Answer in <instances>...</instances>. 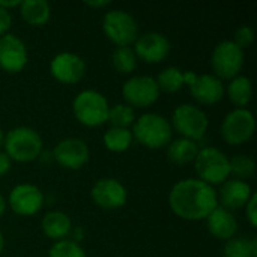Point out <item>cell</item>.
I'll list each match as a JSON object with an SVG mask.
<instances>
[{"label":"cell","mask_w":257,"mask_h":257,"mask_svg":"<svg viewBox=\"0 0 257 257\" xmlns=\"http://www.w3.org/2000/svg\"><path fill=\"white\" fill-rule=\"evenodd\" d=\"M169 206L182 220L202 221L218 206V196L214 187L190 178L173 185L169 194Z\"/></svg>","instance_id":"1"},{"label":"cell","mask_w":257,"mask_h":257,"mask_svg":"<svg viewBox=\"0 0 257 257\" xmlns=\"http://www.w3.org/2000/svg\"><path fill=\"white\" fill-rule=\"evenodd\" d=\"M170 122L157 113H145L133 123V139L149 149H161L172 142Z\"/></svg>","instance_id":"2"},{"label":"cell","mask_w":257,"mask_h":257,"mask_svg":"<svg viewBox=\"0 0 257 257\" xmlns=\"http://www.w3.org/2000/svg\"><path fill=\"white\" fill-rule=\"evenodd\" d=\"M5 154L17 163H29L36 160L42 152L41 136L29 126H17L3 139Z\"/></svg>","instance_id":"3"},{"label":"cell","mask_w":257,"mask_h":257,"mask_svg":"<svg viewBox=\"0 0 257 257\" xmlns=\"http://www.w3.org/2000/svg\"><path fill=\"white\" fill-rule=\"evenodd\" d=\"M194 170L200 181L208 185H223L229 176V158L217 148H203L199 149L197 157L194 158Z\"/></svg>","instance_id":"4"},{"label":"cell","mask_w":257,"mask_h":257,"mask_svg":"<svg viewBox=\"0 0 257 257\" xmlns=\"http://www.w3.org/2000/svg\"><path fill=\"white\" fill-rule=\"evenodd\" d=\"M72 111L81 125L95 128L108 120L110 105L102 93L96 90H83L75 96Z\"/></svg>","instance_id":"5"},{"label":"cell","mask_w":257,"mask_h":257,"mask_svg":"<svg viewBox=\"0 0 257 257\" xmlns=\"http://www.w3.org/2000/svg\"><path fill=\"white\" fill-rule=\"evenodd\" d=\"M175 131L188 140H200L209 126V119L205 111L193 104H181L172 114V123Z\"/></svg>","instance_id":"6"},{"label":"cell","mask_w":257,"mask_h":257,"mask_svg":"<svg viewBox=\"0 0 257 257\" xmlns=\"http://www.w3.org/2000/svg\"><path fill=\"white\" fill-rule=\"evenodd\" d=\"M102 30L105 36L117 47H130L139 36L136 18L122 9H111L104 15Z\"/></svg>","instance_id":"7"},{"label":"cell","mask_w":257,"mask_h":257,"mask_svg":"<svg viewBox=\"0 0 257 257\" xmlns=\"http://www.w3.org/2000/svg\"><path fill=\"white\" fill-rule=\"evenodd\" d=\"M245 62L244 50L239 48L233 41L220 42L211 56V65L217 78L233 80L242 71Z\"/></svg>","instance_id":"8"},{"label":"cell","mask_w":257,"mask_h":257,"mask_svg":"<svg viewBox=\"0 0 257 257\" xmlns=\"http://www.w3.org/2000/svg\"><path fill=\"white\" fill-rule=\"evenodd\" d=\"M256 130V120L250 110L236 108L230 111L221 123V136L226 143L239 146L247 143Z\"/></svg>","instance_id":"9"},{"label":"cell","mask_w":257,"mask_h":257,"mask_svg":"<svg viewBox=\"0 0 257 257\" xmlns=\"http://www.w3.org/2000/svg\"><path fill=\"white\" fill-rule=\"evenodd\" d=\"M185 84L190 87L191 96L203 105H214L224 96V86L220 78L209 74L197 75L193 71L184 72Z\"/></svg>","instance_id":"10"},{"label":"cell","mask_w":257,"mask_h":257,"mask_svg":"<svg viewBox=\"0 0 257 257\" xmlns=\"http://www.w3.org/2000/svg\"><path fill=\"white\" fill-rule=\"evenodd\" d=\"M122 96L130 107L145 108L157 102L160 98V89L155 78L148 75H136L126 80L122 86Z\"/></svg>","instance_id":"11"},{"label":"cell","mask_w":257,"mask_h":257,"mask_svg":"<svg viewBox=\"0 0 257 257\" xmlns=\"http://www.w3.org/2000/svg\"><path fill=\"white\" fill-rule=\"evenodd\" d=\"M50 72L54 80L63 84H75L86 75V62L74 53H59L50 63Z\"/></svg>","instance_id":"12"},{"label":"cell","mask_w":257,"mask_h":257,"mask_svg":"<svg viewBox=\"0 0 257 257\" xmlns=\"http://www.w3.org/2000/svg\"><path fill=\"white\" fill-rule=\"evenodd\" d=\"M11 209L21 217H32L44 206L42 191L32 184H20L12 188L8 200Z\"/></svg>","instance_id":"13"},{"label":"cell","mask_w":257,"mask_h":257,"mask_svg":"<svg viewBox=\"0 0 257 257\" xmlns=\"http://www.w3.org/2000/svg\"><path fill=\"white\" fill-rule=\"evenodd\" d=\"M29 60L26 44L15 35L6 33L0 38V68L8 74L21 72Z\"/></svg>","instance_id":"14"},{"label":"cell","mask_w":257,"mask_h":257,"mask_svg":"<svg viewBox=\"0 0 257 257\" xmlns=\"http://www.w3.org/2000/svg\"><path fill=\"white\" fill-rule=\"evenodd\" d=\"M53 155L60 167L68 170H78L87 164L90 151L86 142H83L81 139L71 137V139L60 140L56 145Z\"/></svg>","instance_id":"15"},{"label":"cell","mask_w":257,"mask_h":257,"mask_svg":"<svg viewBox=\"0 0 257 257\" xmlns=\"http://www.w3.org/2000/svg\"><path fill=\"white\" fill-rule=\"evenodd\" d=\"M92 199L93 202L107 211L119 209L126 203L128 193L126 188L113 178H102L96 181V184L92 188Z\"/></svg>","instance_id":"16"},{"label":"cell","mask_w":257,"mask_h":257,"mask_svg":"<svg viewBox=\"0 0 257 257\" xmlns=\"http://www.w3.org/2000/svg\"><path fill=\"white\" fill-rule=\"evenodd\" d=\"M134 53L139 59L148 63H158L169 56L170 42L158 32H148L136 39Z\"/></svg>","instance_id":"17"},{"label":"cell","mask_w":257,"mask_h":257,"mask_svg":"<svg viewBox=\"0 0 257 257\" xmlns=\"http://www.w3.org/2000/svg\"><path fill=\"white\" fill-rule=\"evenodd\" d=\"M253 191L251 187L245 181L239 179H227L221 185L220 191V200L224 209L227 211H235L245 208L247 202L250 200Z\"/></svg>","instance_id":"18"},{"label":"cell","mask_w":257,"mask_h":257,"mask_svg":"<svg viewBox=\"0 0 257 257\" xmlns=\"http://www.w3.org/2000/svg\"><path fill=\"white\" fill-rule=\"evenodd\" d=\"M206 227L214 238L229 241L238 232V220L230 211L217 206L206 218Z\"/></svg>","instance_id":"19"},{"label":"cell","mask_w":257,"mask_h":257,"mask_svg":"<svg viewBox=\"0 0 257 257\" xmlns=\"http://www.w3.org/2000/svg\"><path fill=\"white\" fill-rule=\"evenodd\" d=\"M41 227L45 236H48L50 239L63 241L71 233L72 223H71V218L65 212L53 211V212L45 214V217L42 218Z\"/></svg>","instance_id":"20"},{"label":"cell","mask_w":257,"mask_h":257,"mask_svg":"<svg viewBox=\"0 0 257 257\" xmlns=\"http://www.w3.org/2000/svg\"><path fill=\"white\" fill-rule=\"evenodd\" d=\"M20 12L23 20L33 27L47 24L51 17V8L45 0H24L20 3Z\"/></svg>","instance_id":"21"},{"label":"cell","mask_w":257,"mask_h":257,"mask_svg":"<svg viewBox=\"0 0 257 257\" xmlns=\"http://www.w3.org/2000/svg\"><path fill=\"white\" fill-rule=\"evenodd\" d=\"M199 154V146L196 142L188 139H178L169 143L167 148V157L173 164L182 166L194 161V158Z\"/></svg>","instance_id":"22"},{"label":"cell","mask_w":257,"mask_h":257,"mask_svg":"<svg viewBox=\"0 0 257 257\" xmlns=\"http://www.w3.org/2000/svg\"><path fill=\"white\" fill-rule=\"evenodd\" d=\"M227 96L232 104H235L239 108H244L253 96V86L250 78L244 75L235 77L227 86Z\"/></svg>","instance_id":"23"},{"label":"cell","mask_w":257,"mask_h":257,"mask_svg":"<svg viewBox=\"0 0 257 257\" xmlns=\"http://www.w3.org/2000/svg\"><path fill=\"white\" fill-rule=\"evenodd\" d=\"M224 257H257V239L248 236L229 239L224 245Z\"/></svg>","instance_id":"24"},{"label":"cell","mask_w":257,"mask_h":257,"mask_svg":"<svg viewBox=\"0 0 257 257\" xmlns=\"http://www.w3.org/2000/svg\"><path fill=\"white\" fill-rule=\"evenodd\" d=\"M155 83H157L160 92L163 90L166 93H175V92L181 90L182 86L185 84L184 71H181L179 68H175V66H169L158 74V77L155 78Z\"/></svg>","instance_id":"25"},{"label":"cell","mask_w":257,"mask_h":257,"mask_svg":"<svg viewBox=\"0 0 257 257\" xmlns=\"http://www.w3.org/2000/svg\"><path fill=\"white\" fill-rule=\"evenodd\" d=\"M104 145L110 152H125L130 149L133 143V134L126 128H114L111 126L110 130L105 131L104 134Z\"/></svg>","instance_id":"26"},{"label":"cell","mask_w":257,"mask_h":257,"mask_svg":"<svg viewBox=\"0 0 257 257\" xmlns=\"http://www.w3.org/2000/svg\"><path fill=\"white\" fill-rule=\"evenodd\" d=\"M111 65L119 74H131L137 68V56L131 47H116L111 54Z\"/></svg>","instance_id":"27"},{"label":"cell","mask_w":257,"mask_h":257,"mask_svg":"<svg viewBox=\"0 0 257 257\" xmlns=\"http://www.w3.org/2000/svg\"><path fill=\"white\" fill-rule=\"evenodd\" d=\"M107 122H110L111 126H114V128H126L128 130V126H131L136 122V111L128 104H116V105L110 107Z\"/></svg>","instance_id":"28"},{"label":"cell","mask_w":257,"mask_h":257,"mask_svg":"<svg viewBox=\"0 0 257 257\" xmlns=\"http://www.w3.org/2000/svg\"><path fill=\"white\" fill-rule=\"evenodd\" d=\"M229 169H230V175H233L236 179L242 181V179H248L254 175L256 164L247 155H235L233 158L229 160Z\"/></svg>","instance_id":"29"},{"label":"cell","mask_w":257,"mask_h":257,"mask_svg":"<svg viewBox=\"0 0 257 257\" xmlns=\"http://www.w3.org/2000/svg\"><path fill=\"white\" fill-rule=\"evenodd\" d=\"M48 257H87L86 251L74 241H57L48 251Z\"/></svg>","instance_id":"30"},{"label":"cell","mask_w":257,"mask_h":257,"mask_svg":"<svg viewBox=\"0 0 257 257\" xmlns=\"http://www.w3.org/2000/svg\"><path fill=\"white\" fill-rule=\"evenodd\" d=\"M254 39V33L251 30V27L248 26H242L239 27L236 32H235V36H233V42L239 47V48H247Z\"/></svg>","instance_id":"31"},{"label":"cell","mask_w":257,"mask_h":257,"mask_svg":"<svg viewBox=\"0 0 257 257\" xmlns=\"http://www.w3.org/2000/svg\"><path fill=\"white\" fill-rule=\"evenodd\" d=\"M245 215H247V220L250 223L251 227H256L257 226V194L253 193L250 200L247 202L245 205Z\"/></svg>","instance_id":"32"},{"label":"cell","mask_w":257,"mask_h":257,"mask_svg":"<svg viewBox=\"0 0 257 257\" xmlns=\"http://www.w3.org/2000/svg\"><path fill=\"white\" fill-rule=\"evenodd\" d=\"M11 24H12L11 14L6 9L0 8V38L8 33V30L11 29Z\"/></svg>","instance_id":"33"},{"label":"cell","mask_w":257,"mask_h":257,"mask_svg":"<svg viewBox=\"0 0 257 257\" xmlns=\"http://www.w3.org/2000/svg\"><path fill=\"white\" fill-rule=\"evenodd\" d=\"M11 164L12 161L9 160V157L5 152H0V178L5 176L11 170Z\"/></svg>","instance_id":"34"},{"label":"cell","mask_w":257,"mask_h":257,"mask_svg":"<svg viewBox=\"0 0 257 257\" xmlns=\"http://www.w3.org/2000/svg\"><path fill=\"white\" fill-rule=\"evenodd\" d=\"M84 5L89 8H105L110 5V2H107V0H104V2H86Z\"/></svg>","instance_id":"35"},{"label":"cell","mask_w":257,"mask_h":257,"mask_svg":"<svg viewBox=\"0 0 257 257\" xmlns=\"http://www.w3.org/2000/svg\"><path fill=\"white\" fill-rule=\"evenodd\" d=\"M20 3H21V2H18V0H14V2H0V8L8 11L9 8H17V6H20Z\"/></svg>","instance_id":"36"},{"label":"cell","mask_w":257,"mask_h":257,"mask_svg":"<svg viewBox=\"0 0 257 257\" xmlns=\"http://www.w3.org/2000/svg\"><path fill=\"white\" fill-rule=\"evenodd\" d=\"M6 205H8V203H6L5 197H3V196L0 194V217H2L3 214H5V211H6Z\"/></svg>","instance_id":"37"},{"label":"cell","mask_w":257,"mask_h":257,"mask_svg":"<svg viewBox=\"0 0 257 257\" xmlns=\"http://www.w3.org/2000/svg\"><path fill=\"white\" fill-rule=\"evenodd\" d=\"M3 250H5V236L0 232V254L3 253Z\"/></svg>","instance_id":"38"},{"label":"cell","mask_w":257,"mask_h":257,"mask_svg":"<svg viewBox=\"0 0 257 257\" xmlns=\"http://www.w3.org/2000/svg\"><path fill=\"white\" fill-rule=\"evenodd\" d=\"M3 139H5V136H3V131L0 130V146L3 145Z\"/></svg>","instance_id":"39"}]
</instances>
